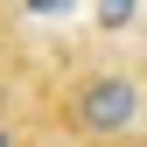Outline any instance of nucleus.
<instances>
[{
  "label": "nucleus",
  "mask_w": 147,
  "mask_h": 147,
  "mask_svg": "<svg viewBox=\"0 0 147 147\" xmlns=\"http://www.w3.org/2000/svg\"><path fill=\"white\" fill-rule=\"evenodd\" d=\"M147 112V84L133 77V70H119V63H91L84 77H70L63 84V98H56V119H63V133L70 140H126L140 126Z\"/></svg>",
  "instance_id": "1"
},
{
  "label": "nucleus",
  "mask_w": 147,
  "mask_h": 147,
  "mask_svg": "<svg viewBox=\"0 0 147 147\" xmlns=\"http://www.w3.org/2000/svg\"><path fill=\"white\" fill-rule=\"evenodd\" d=\"M98 21H105V28H119V21H133V0H98Z\"/></svg>",
  "instance_id": "2"
},
{
  "label": "nucleus",
  "mask_w": 147,
  "mask_h": 147,
  "mask_svg": "<svg viewBox=\"0 0 147 147\" xmlns=\"http://www.w3.org/2000/svg\"><path fill=\"white\" fill-rule=\"evenodd\" d=\"M21 7L35 14V21H56V14H70V0H21Z\"/></svg>",
  "instance_id": "3"
},
{
  "label": "nucleus",
  "mask_w": 147,
  "mask_h": 147,
  "mask_svg": "<svg viewBox=\"0 0 147 147\" xmlns=\"http://www.w3.org/2000/svg\"><path fill=\"white\" fill-rule=\"evenodd\" d=\"M0 147H28V140H21V126H14L7 112H0Z\"/></svg>",
  "instance_id": "4"
},
{
  "label": "nucleus",
  "mask_w": 147,
  "mask_h": 147,
  "mask_svg": "<svg viewBox=\"0 0 147 147\" xmlns=\"http://www.w3.org/2000/svg\"><path fill=\"white\" fill-rule=\"evenodd\" d=\"M0 112H7V77H0Z\"/></svg>",
  "instance_id": "5"
}]
</instances>
